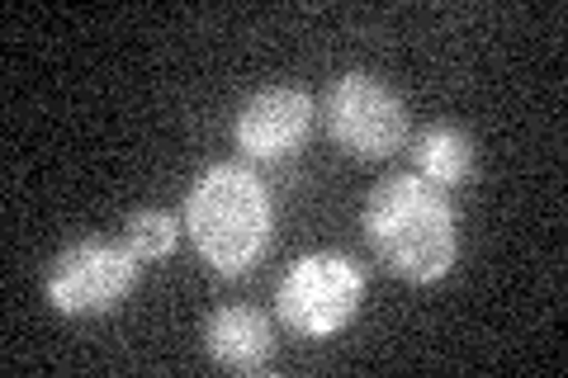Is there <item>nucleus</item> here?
Here are the masks:
<instances>
[{"mask_svg": "<svg viewBox=\"0 0 568 378\" xmlns=\"http://www.w3.org/2000/svg\"><path fill=\"white\" fill-rule=\"evenodd\" d=\"M369 251L407 284H436L455 265V208L422 175H388L365 200Z\"/></svg>", "mask_w": 568, "mask_h": 378, "instance_id": "f257e3e1", "label": "nucleus"}, {"mask_svg": "<svg viewBox=\"0 0 568 378\" xmlns=\"http://www.w3.org/2000/svg\"><path fill=\"white\" fill-rule=\"evenodd\" d=\"M327 137L361 161H384L407 142V104L369 71H346L323 95Z\"/></svg>", "mask_w": 568, "mask_h": 378, "instance_id": "39448f33", "label": "nucleus"}, {"mask_svg": "<svg viewBox=\"0 0 568 378\" xmlns=\"http://www.w3.org/2000/svg\"><path fill=\"white\" fill-rule=\"evenodd\" d=\"M313 119H317V104H313L308 90L265 85L237 110V123H233L237 152L246 161H290V156L304 152Z\"/></svg>", "mask_w": 568, "mask_h": 378, "instance_id": "423d86ee", "label": "nucleus"}, {"mask_svg": "<svg viewBox=\"0 0 568 378\" xmlns=\"http://www.w3.org/2000/svg\"><path fill=\"white\" fill-rule=\"evenodd\" d=\"M138 275H142V256L129 242L85 237V242H71L48 265L43 294L52 303V313L62 317H104L138 289Z\"/></svg>", "mask_w": 568, "mask_h": 378, "instance_id": "7ed1b4c3", "label": "nucleus"}, {"mask_svg": "<svg viewBox=\"0 0 568 378\" xmlns=\"http://www.w3.org/2000/svg\"><path fill=\"white\" fill-rule=\"evenodd\" d=\"M204 355L219 369H233V374L265 369L271 365V355H275L271 317L246 308V303H227V308H219L204 321Z\"/></svg>", "mask_w": 568, "mask_h": 378, "instance_id": "0eeeda50", "label": "nucleus"}, {"mask_svg": "<svg viewBox=\"0 0 568 378\" xmlns=\"http://www.w3.org/2000/svg\"><path fill=\"white\" fill-rule=\"evenodd\" d=\"M361 298H365L361 265L342 256V251H313V256H298L284 269L275 308L284 327L298 336H336L361 313Z\"/></svg>", "mask_w": 568, "mask_h": 378, "instance_id": "20e7f679", "label": "nucleus"}, {"mask_svg": "<svg viewBox=\"0 0 568 378\" xmlns=\"http://www.w3.org/2000/svg\"><path fill=\"white\" fill-rule=\"evenodd\" d=\"M271 194L242 161H219L194 175L185 194V232L213 275H246L271 246Z\"/></svg>", "mask_w": 568, "mask_h": 378, "instance_id": "f03ea898", "label": "nucleus"}, {"mask_svg": "<svg viewBox=\"0 0 568 378\" xmlns=\"http://www.w3.org/2000/svg\"><path fill=\"white\" fill-rule=\"evenodd\" d=\"M175 237H181V223H175V213H166V208H138L129 227H123V242H129L142 260L171 256Z\"/></svg>", "mask_w": 568, "mask_h": 378, "instance_id": "1a4fd4ad", "label": "nucleus"}, {"mask_svg": "<svg viewBox=\"0 0 568 378\" xmlns=\"http://www.w3.org/2000/svg\"><path fill=\"white\" fill-rule=\"evenodd\" d=\"M413 161H417V175L436 190H455V185H469L474 171H478V147L465 129L455 123H432L422 129L413 142Z\"/></svg>", "mask_w": 568, "mask_h": 378, "instance_id": "6e6552de", "label": "nucleus"}]
</instances>
